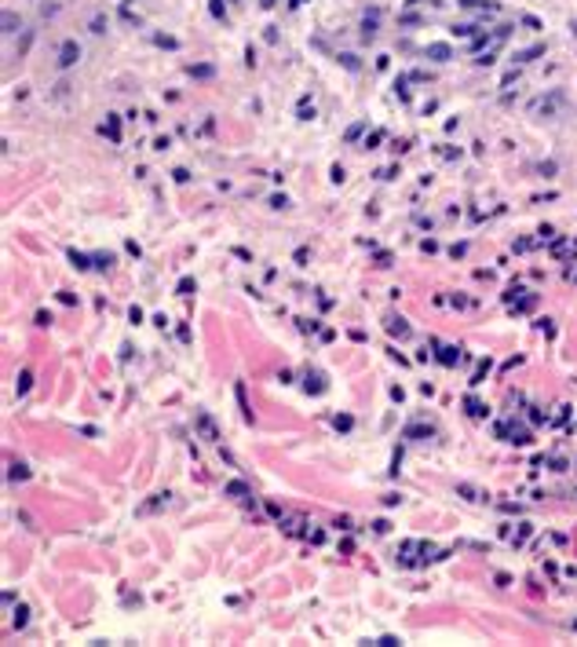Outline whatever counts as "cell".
I'll return each instance as SVG.
<instances>
[{"mask_svg": "<svg viewBox=\"0 0 577 647\" xmlns=\"http://www.w3.org/2000/svg\"><path fill=\"white\" fill-rule=\"evenodd\" d=\"M303 391L307 395H325V391H329V380H325L322 369H307V373H303Z\"/></svg>", "mask_w": 577, "mask_h": 647, "instance_id": "cell-1", "label": "cell"}, {"mask_svg": "<svg viewBox=\"0 0 577 647\" xmlns=\"http://www.w3.org/2000/svg\"><path fill=\"white\" fill-rule=\"evenodd\" d=\"M194 424H197V431H201L208 442H220V428H216V421L208 417V410H197V413H194Z\"/></svg>", "mask_w": 577, "mask_h": 647, "instance_id": "cell-2", "label": "cell"}, {"mask_svg": "<svg viewBox=\"0 0 577 647\" xmlns=\"http://www.w3.org/2000/svg\"><path fill=\"white\" fill-rule=\"evenodd\" d=\"M77 59H81V44H77V40H62V48H59V70L77 66Z\"/></svg>", "mask_w": 577, "mask_h": 647, "instance_id": "cell-3", "label": "cell"}, {"mask_svg": "<svg viewBox=\"0 0 577 647\" xmlns=\"http://www.w3.org/2000/svg\"><path fill=\"white\" fill-rule=\"evenodd\" d=\"M168 497H172V494H168V490H165V494H153L150 501H143V505H139L135 512H139V516H153V512H161V508L168 505Z\"/></svg>", "mask_w": 577, "mask_h": 647, "instance_id": "cell-4", "label": "cell"}, {"mask_svg": "<svg viewBox=\"0 0 577 647\" xmlns=\"http://www.w3.org/2000/svg\"><path fill=\"white\" fill-rule=\"evenodd\" d=\"M424 55L435 59V63H449V59H453V48H449V44H428Z\"/></svg>", "mask_w": 577, "mask_h": 647, "instance_id": "cell-5", "label": "cell"}, {"mask_svg": "<svg viewBox=\"0 0 577 647\" xmlns=\"http://www.w3.org/2000/svg\"><path fill=\"white\" fill-rule=\"evenodd\" d=\"M234 395H238V410H241V421H248V424H252V406H248V395H245V384H241V380L234 384Z\"/></svg>", "mask_w": 577, "mask_h": 647, "instance_id": "cell-6", "label": "cell"}, {"mask_svg": "<svg viewBox=\"0 0 577 647\" xmlns=\"http://www.w3.org/2000/svg\"><path fill=\"white\" fill-rule=\"evenodd\" d=\"M435 359H439L442 366H457V362H460V347H453V344H442L439 351H435Z\"/></svg>", "mask_w": 577, "mask_h": 647, "instance_id": "cell-7", "label": "cell"}, {"mask_svg": "<svg viewBox=\"0 0 577 647\" xmlns=\"http://www.w3.org/2000/svg\"><path fill=\"white\" fill-rule=\"evenodd\" d=\"M223 494L227 497H252V490H248V483H241V479H230L223 486Z\"/></svg>", "mask_w": 577, "mask_h": 647, "instance_id": "cell-8", "label": "cell"}, {"mask_svg": "<svg viewBox=\"0 0 577 647\" xmlns=\"http://www.w3.org/2000/svg\"><path fill=\"white\" fill-rule=\"evenodd\" d=\"M102 132L110 135V143H121V117H117V114H106V125H102Z\"/></svg>", "mask_w": 577, "mask_h": 647, "instance_id": "cell-9", "label": "cell"}, {"mask_svg": "<svg viewBox=\"0 0 577 647\" xmlns=\"http://www.w3.org/2000/svg\"><path fill=\"white\" fill-rule=\"evenodd\" d=\"M387 333H391V336H409V322L398 318V315H391V318H387Z\"/></svg>", "mask_w": 577, "mask_h": 647, "instance_id": "cell-10", "label": "cell"}, {"mask_svg": "<svg viewBox=\"0 0 577 647\" xmlns=\"http://www.w3.org/2000/svg\"><path fill=\"white\" fill-rule=\"evenodd\" d=\"M29 388H33V373H29V369H22V373H19V377H15V395H19V399H22V395H26V391H29Z\"/></svg>", "mask_w": 577, "mask_h": 647, "instance_id": "cell-11", "label": "cell"}, {"mask_svg": "<svg viewBox=\"0 0 577 647\" xmlns=\"http://www.w3.org/2000/svg\"><path fill=\"white\" fill-rule=\"evenodd\" d=\"M70 264L77 267V271H91L95 264H91V256L88 253H77V249H70Z\"/></svg>", "mask_w": 577, "mask_h": 647, "instance_id": "cell-12", "label": "cell"}, {"mask_svg": "<svg viewBox=\"0 0 577 647\" xmlns=\"http://www.w3.org/2000/svg\"><path fill=\"white\" fill-rule=\"evenodd\" d=\"M186 73L197 77V81H208V77H216V66H212V63H201V66H190Z\"/></svg>", "mask_w": 577, "mask_h": 647, "instance_id": "cell-13", "label": "cell"}, {"mask_svg": "<svg viewBox=\"0 0 577 647\" xmlns=\"http://www.w3.org/2000/svg\"><path fill=\"white\" fill-rule=\"evenodd\" d=\"M8 479H11V483H15V479H29V468L22 465V461H11V465H8Z\"/></svg>", "mask_w": 577, "mask_h": 647, "instance_id": "cell-14", "label": "cell"}, {"mask_svg": "<svg viewBox=\"0 0 577 647\" xmlns=\"http://www.w3.org/2000/svg\"><path fill=\"white\" fill-rule=\"evenodd\" d=\"M559 99H563V95H552V99H537V103H534V114H552L555 106H559Z\"/></svg>", "mask_w": 577, "mask_h": 647, "instance_id": "cell-15", "label": "cell"}, {"mask_svg": "<svg viewBox=\"0 0 577 647\" xmlns=\"http://www.w3.org/2000/svg\"><path fill=\"white\" fill-rule=\"evenodd\" d=\"M11 614H15V618H11V625H15V629H26V625H29V607H22V604H19Z\"/></svg>", "mask_w": 577, "mask_h": 647, "instance_id": "cell-16", "label": "cell"}, {"mask_svg": "<svg viewBox=\"0 0 577 647\" xmlns=\"http://www.w3.org/2000/svg\"><path fill=\"white\" fill-rule=\"evenodd\" d=\"M424 435H431V424H409L405 428V439H424Z\"/></svg>", "mask_w": 577, "mask_h": 647, "instance_id": "cell-17", "label": "cell"}, {"mask_svg": "<svg viewBox=\"0 0 577 647\" xmlns=\"http://www.w3.org/2000/svg\"><path fill=\"white\" fill-rule=\"evenodd\" d=\"M377 37V15H365V22H362V40H373Z\"/></svg>", "mask_w": 577, "mask_h": 647, "instance_id": "cell-18", "label": "cell"}, {"mask_svg": "<svg viewBox=\"0 0 577 647\" xmlns=\"http://www.w3.org/2000/svg\"><path fill=\"white\" fill-rule=\"evenodd\" d=\"M91 264H95L99 271H110L114 267V253H95V256H91Z\"/></svg>", "mask_w": 577, "mask_h": 647, "instance_id": "cell-19", "label": "cell"}, {"mask_svg": "<svg viewBox=\"0 0 577 647\" xmlns=\"http://www.w3.org/2000/svg\"><path fill=\"white\" fill-rule=\"evenodd\" d=\"M153 44H158V48H168V52H176V48H179V40H176V37H168V33H153Z\"/></svg>", "mask_w": 577, "mask_h": 647, "instance_id": "cell-20", "label": "cell"}, {"mask_svg": "<svg viewBox=\"0 0 577 647\" xmlns=\"http://www.w3.org/2000/svg\"><path fill=\"white\" fill-rule=\"evenodd\" d=\"M176 292H179V296H194V292H197V282H194V278H179Z\"/></svg>", "mask_w": 577, "mask_h": 647, "instance_id": "cell-21", "label": "cell"}, {"mask_svg": "<svg viewBox=\"0 0 577 647\" xmlns=\"http://www.w3.org/2000/svg\"><path fill=\"white\" fill-rule=\"evenodd\" d=\"M351 424H354L351 413H336V417H333V428H336V431H351Z\"/></svg>", "mask_w": 577, "mask_h": 647, "instance_id": "cell-22", "label": "cell"}, {"mask_svg": "<svg viewBox=\"0 0 577 647\" xmlns=\"http://www.w3.org/2000/svg\"><path fill=\"white\" fill-rule=\"evenodd\" d=\"M208 11H212V19L227 22V8H223V0H208Z\"/></svg>", "mask_w": 577, "mask_h": 647, "instance_id": "cell-23", "label": "cell"}, {"mask_svg": "<svg viewBox=\"0 0 577 647\" xmlns=\"http://www.w3.org/2000/svg\"><path fill=\"white\" fill-rule=\"evenodd\" d=\"M19 19H15V11H4V33H19Z\"/></svg>", "mask_w": 577, "mask_h": 647, "instance_id": "cell-24", "label": "cell"}, {"mask_svg": "<svg viewBox=\"0 0 577 647\" xmlns=\"http://www.w3.org/2000/svg\"><path fill=\"white\" fill-rule=\"evenodd\" d=\"M310 117H314V103L303 95V99H300V121H310Z\"/></svg>", "mask_w": 577, "mask_h": 647, "instance_id": "cell-25", "label": "cell"}, {"mask_svg": "<svg viewBox=\"0 0 577 647\" xmlns=\"http://www.w3.org/2000/svg\"><path fill=\"white\" fill-rule=\"evenodd\" d=\"M29 44H33V29H26V33H22V40H19V52H15V55L22 59V55L29 52Z\"/></svg>", "mask_w": 577, "mask_h": 647, "instance_id": "cell-26", "label": "cell"}, {"mask_svg": "<svg viewBox=\"0 0 577 647\" xmlns=\"http://www.w3.org/2000/svg\"><path fill=\"white\" fill-rule=\"evenodd\" d=\"M380 143H384V132H380V128H377V132H369V135H365V150H377V146H380Z\"/></svg>", "mask_w": 577, "mask_h": 647, "instance_id": "cell-27", "label": "cell"}, {"mask_svg": "<svg viewBox=\"0 0 577 647\" xmlns=\"http://www.w3.org/2000/svg\"><path fill=\"white\" fill-rule=\"evenodd\" d=\"M541 52H544V44H534V48H526V52H519L515 59H519V63H530V59H534V55H541Z\"/></svg>", "mask_w": 577, "mask_h": 647, "instance_id": "cell-28", "label": "cell"}, {"mask_svg": "<svg viewBox=\"0 0 577 647\" xmlns=\"http://www.w3.org/2000/svg\"><path fill=\"white\" fill-rule=\"evenodd\" d=\"M464 406H467V413H471V417H482V413H486V406L475 403V399H464Z\"/></svg>", "mask_w": 577, "mask_h": 647, "instance_id": "cell-29", "label": "cell"}, {"mask_svg": "<svg viewBox=\"0 0 577 647\" xmlns=\"http://www.w3.org/2000/svg\"><path fill=\"white\" fill-rule=\"evenodd\" d=\"M88 29L91 33H106V15H95V19L88 22Z\"/></svg>", "mask_w": 577, "mask_h": 647, "instance_id": "cell-30", "label": "cell"}, {"mask_svg": "<svg viewBox=\"0 0 577 647\" xmlns=\"http://www.w3.org/2000/svg\"><path fill=\"white\" fill-rule=\"evenodd\" d=\"M453 33H457V37H471V33H475V26H467V22H460V26H453Z\"/></svg>", "mask_w": 577, "mask_h": 647, "instance_id": "cell-31", "label": "cell"}, {"mask_svg": "<svg viewBox=\"0 0 577 647\" xmlns=\"http://www.w3.org/2000/svg\"><path fill=\"white\" fill-rule=\"evenodd\" d=\"M285 205H289L285 194H274V197H271V209H285Z\"/></svg>", "mask_w": 577, "mask_h": 647, "instance_id": "cell-32", "label": "cell"}, {"mask_svg": "<svg viewBox=\"0 0 577 647\" xmlns=\"http://www.w3.org/2000/svg\"><path fill=\"white\" fill-rule=\"evenodd\" d=\"M336 59H340V63H344L347 70H358V59H354V55H336Z\"/></svg>", "mask_w": 577, "mask_h": 647, "instance_id": "cell-33", "label": "cell"}, {"mask_svg": "<svg viewBox=\"0 0 577 647\" xmlns=\"http://www.w3.org/2000/svg\"><path fill=\"white\" fill-rule=\"evenodd\" d=\"M377 643H380V647H398V643H402V640H398V636H380V640H377Z\"/></svg>", "mask_w": 577, "mask_h": 647, "instance_id": "cell-34", "label": "cell"}, {"mask_svg": "<svg viewBox=\"0 0 577 647\" xmlns=\"http://www.w3.org/2000/svg\"><path fill=\"white\" fill-rule=\"evenodd\" d=\"M373 530H377V534H387V530H391V523H387V519H377V523H373Z\"/></svg>", "mask_w": 577, "mask_h": 647, "instance_id": "cell-35", "label": "cell"}, {"mask_svg": "<svg viewBox=\"0 0 577 647\" xmlns=\"http://www.w3.org/2000/svg\"><path fill=\"white\" fill-rule=\"evenodd\" d=\"M362 128H365L362 121H358V125H351V128H347V139H358V135H362Z\"/></svg>", "mask_w": 577, "mask_h": 647, "instance_id": "cell-36", "label": "cell"}, {"mask_svg": "<svg viewBox=\"0 0 577 647\" xmlns=\"http://www.w3.org/2000/svg\"><path fill=\"white\" fill-rule=\"evenodd\" d=\"M168 146H172V139H168V135H161V139H153V150H168Z\"/></svg>", "mask_w": 577, "mask_h": 647, "instance_id": "cell-37", "label": "cell"}, {"mask_svg": "<svg viewBox=\"0 0 577 647\" xmlns=\"http://www.w3.org/2000/svg\"><path fill=\"white\" fill-rule=\"evenodd\" d=\"M172 179H176V183H186V179H190V172H186V168H176Z\"/></svg>", "mask_w": 577, "mask_h": 647, "instance_id": "cell-38", "label": "cell"}, {"mask_svg": "<svg viewBox=\"0 0 577 647\" xmlns=\"http://www.w3.org/2000/svg\"><path fill=\"white\" fill-rule=\"evenodd\" d=\"M377 264L380 267H391V253H377Z\"/></svg>", "mask_w": 577, "mask_h": 647, "instance_id": "cell-39", "label": "cell"}, {"mask_svg": "<svg viewBox=\"0 0 577 647\" xmlns=\"http://www.w3.org/2000/svg\"><path fill=\"white\" fill-rule=\"evenodd\" d=\"M37 326H51V315L48 311H37Z\"/></svg>", "mask_w": 577, "mask_h": 647, "instance_id": "cell-40", "label": "cell"}, {"mask_svg": "<svg viewBox=\"0 0 577 647\" xmlns=\"http://www.w3.org/2000/svg\"><path fill=\"white\" fill-rule=\"evenodd\" d=\"M289 4H292V8H300V4H307V0H289Z\"/></svg>", "mask_w": 577, "mask_h": 647, "instance_id": "cell-41", "label": "cell"}]
</instances>
